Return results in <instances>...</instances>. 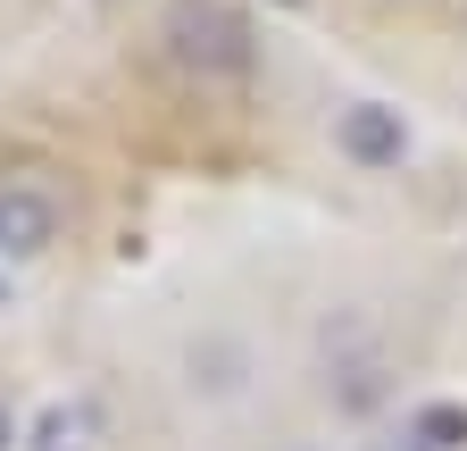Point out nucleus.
I'll return each mask as SVG.
<instances>
[{"label": "nucleus", "mask_w": 467, "mask_h": 451, "mask_svg": "<svg viewBox=\"0 0 467 451\" xmlns=\"http://www.w3.org/2000/svg\"><path fill=\"white\" fill-rule=\"evenodd\" d=\"M159 34H167V50H175L192 76L243 84V76L259 68V34H251V17L234 9V0H167Z\"/></svg>", "instance_id": "obj_1"}, {"label": "nucleus", "mask_w": 467, "mask_h": 451, "mask_svg": "<svg viewBox=\"0 0 467 451\" xmlns=\"http://www.w3.org/2000/svg\"><path fill=\"white\" fill-rule=\"evenodd\" d=\"M334 151L350 167H400L409 159V126L384 100H350V109H334Z\"/></svg>", "instance_id": "obj_2"}, {"label": "nucleus", "mask_w": 467, "mask_h": 451, "mask_svg": "<svg viewBox=\"0 0 467 451\" xmlns=\"http://www.w3.org/2000/svg\"><path fill=\"white\" fill-rule=\"evenodd\" d=\"M58 243V201L34 184H0V259H42Z\"/></svg>", "instance_id": "obj_3"}, {"label": "nucleus", "mask_w": 467, "mask_h": 451, "mask_svg": "<svg viewBox=\"0 0 467 451\" xmlns=\"http://www.w3.org/2000/svg\"><path fill=\"white\" fill-rule=\"evenodd\" d=\"M409 451H467V410L459 402H426L409 418Z\"/></svg>", "instance_id": "obj_4"}, {"label": "nucleus", "mask_w": 467, "mask_h": 451, "mask_svg": "<svg viewBox=\"0 0 467 451\" xmlns=\"http://www.w3.org/2000/svg\"><path fill=\"white\" fill-rule=\"evenodd\" d=\"M92 435H100V418H92V402H67V410H50V418H42V435H34V451H92Z\"/></svg>", "instance_id": "obj_5"}, {"label": "nucleus", "mask_w": 467, "mask_h": 451, "mask_svg": "<svg viewBox=\"0 0 467 451\" xmlns=\"http://www.w3.org/2000/svg\"><path fill=\"white\" fill-rule=\"evenodd\" d=\"M0 451H17V418L9 410H0Z\"/></svg>", "instance_id": "obj_6"}, {"label": "nucleus", "mask_w": 467, "mask_h": 451, "mask_svg": "<svg viewBox=\"0 0 467 451\" xmlns=\"http://www.w3.org/2000/svg\"><path fill=\"white\" fill-rule=\"evenodd\" d=\"M376 451H400V443H376Z\"/></svg>", "instance_id": "obj_7"}, {"label": "nucleus", "mask_w": 467, "mask_h": 451, "mask_svg": "<svg viewBox=\"0 0 467 451\" xmlns=\"http://www.w3.org/2000/svg\"><path fill=\"white\" fill-rule=\"evenodd\" d=\"M284 9H301V0H284Z\"/></svg>", "instance_id": "obj_8"}]
</instances>
